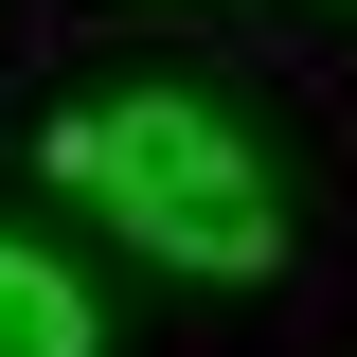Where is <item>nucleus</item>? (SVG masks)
Here are the masks:
<instances>
[{"mask_svg": "<svg viewBox=\"0 0 357 357\" xmlns=\"http://www.w3.org/2000/svg\"><path fill=\"white\" fill-rule=\"evenodd\" d=\"M54 178H72L126 250L197 268V286H268V268H286V197H268V161L197 89H107V107H72V126H54Z\"/></svg>", "mask_w": 357, "mask_h": 357, "instance_id": "1", "label": "nucleus"}, {"mask_svg": "<svg viewBox=\"0 0 357 357\" xmlns=\"http://www.w3.org/2000/svg\"><path fill=\"white\" fill-rule=\"evenodd\" d=\"M0 357H107L89 340V286L54 250H18V232H0Z\"/></svg>", "mask_w": 357, "mask_h": 357, "instance_id": "2", "label": "nucleus"}]
</instances>
